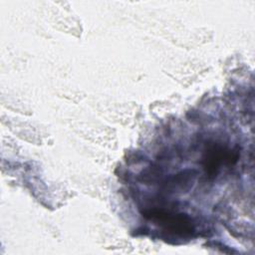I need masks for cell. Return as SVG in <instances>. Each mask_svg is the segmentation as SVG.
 <instances>
[{"label": "cell", "mask_w": 255, "mask_h": 255, "mask_svg": "<svg viewBox=\"0 0 255 255\" xmlns=\"http://www.w3.org/2000/svg\"><path fill=\"white\" fill-rule=\"evenodd\" d=\"M238 146L228 148L221 142L207 143L202 156V165L206 176L209 179L215 178L221 165H233L238 160Z\"/></svg>", "instance_id": "7a4b0ae2"}, {"label": "cell", "mask_w": 255, "mask_h": 255, "mask_svg": "<svg viewBox=\"0 0 255 255\" xmlns=\"http://www.w3.org/2000/svg\"><path fill=\"white\" fill-rule=\"evenodd\" d=\"M142 216L155 221L165 232L177 236H190L195 227L191 218L184 213H174L161 208H149L141 211Z\"/></svg>", "instance_id": "6da1fadb"}]
</instances>
